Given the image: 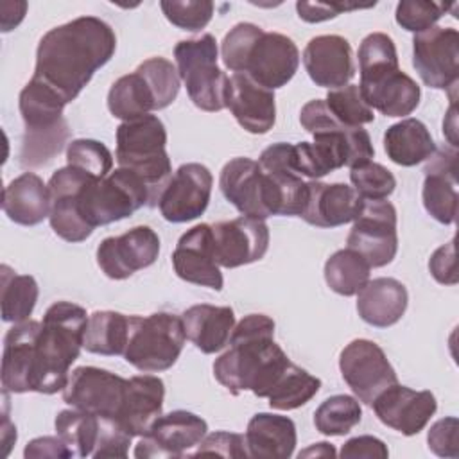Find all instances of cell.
I'll return each mask as SVG.
<instances>
[{
	"mask_svg": "<svg viewBox=\"0 0 459 459\" xmlns=\"http://www.w3.org/2000/svg\"><path fill=\"white\" fill-rule=\"evenodd\" d=\"M409 294L396 278L369 280L357 292V312L360 319L377 328L396 325L407 310Z\"/></svg>",
	"mask_w": 459,
	"mask_h": 459,
	"instance_id": "cell-30",
	"label": "cell"
},
{
	"mask_svg": "<svg viewBox=\"0 0 459 459\" xmlns=\"http://www.w3.org/2000/svg\"><path fill=\"white\" fill-rule=\"evenodd\" d=\"M181 319L186 339L206 355L228 346L235 328V314L230 307L192 305L181 314Z\"/></svg>",
	"mask_w": 459,
	"mask_h": 459,
	"instance_id": "cell-31",
	"label": "cell"
},
{
	"mask_svg": "<svg viewBox=\"0 0 459 459\" xmlns=\"http://www.w3.org/2000/svg\"><path fill=\"white\" fill-rule=\"evenodd\" d=\"M41 323L27 319L13 323L4 337L2 353V387L4 393H29L34 366L36 342Z\"/></svg>",
	"mask_w": 459,
	"mask_h": 459,
	"instance_id": "cell-28",
	"label": "cell"
},
{
	"mask_svg": "<svg viewBox=\"0 0 459 459\" xmlns=\"http://www.w3.org/2000/svg\"><path fill=\"white\" fill-rule=\"evenodd\" d=\"M2 276V319L5 323L27 321L32 314L39 289L30 274H16L9 265L0 267Z\"/></svg>",
	"mask_w": 459,
	"mask_h": 459,
	"instance_id": "cell-37",
	"label": "cell"
},
{
	"mask_svg": "<svg viewBox=\"0 0 459 459\" xmlns=\"http://www.w3.org/2000/svg\"><path fill=\"white\" fill-rule=\"evenodd\" d=\"M204 454H215L222 457H249L247 446H246V437L235 432H226V430H217L213 434H208L201 439V443L195 446L190 455H204Z\"/></svg>",
	"mask_w": 459,
	"mask_h": 459,
	"instance_id": "cell-50",
	"label": "cell"
},
{
	"mask_svg": "<svg viewBox=\"0 0 459 459\" xmlns=\"http://www.w3.org/2000/svg\"><path fill=\"white\" fill-rule=\"evenodd\" d=\"M213 247L219 267L235 269L264 258L269 247V228L265 221L237 217L212 224Z\"/></svg>",
	"mask_w": 459,
	"mask_h": 459,
	"instance_id": "cell-20",
	"label": "cell"
},
{
	"mask_svg": "<svg viewBox=\"0 0 459 459\" xmlns=\"http://www.w3.org/2000/svg\"><path fill=\"white\" fill-rule=\"evenodd\" d=\"M364 199L344 183H307V201L301 219L317 228H337L353 222L360 213Z\"/></svg>",
	"mask_w": 459,
	"mask_h": 459,
	"instance_id": "cell-27",
	"label": "cell"
},
{
	"mask_svg": "<svg viewBox=\"0 0 459 459\" xmlns=\"http://www.w3.org/2000/svg\"><path fill=\"white\" fill-rule=\"evenodd\" d=\"M54 427L74 455L88 457L93 454L99 437V416L72 407L56 416Z\"/></svg>",
	"mask_w": 459,
	"mask_h": 459,
	"instance_id": "cell-40",
	"label": "cell"
},
{
	"mask_svg": "<svg viewBox=\"0 0 459 459\" xmlns=\"http://www.w3.org/2000/svg\"><path fill=\"white\" fill-rule=\"evenodd\" d=\"M425 161L421 188L423 206L434 221L454 224L457 215V149H436Z\"/></svg>",
	"mask_w": 459,
	"mask_h": 459,
	"instance_id": "cell-24",
	"label": "cell"
},
{
	"mask_svg": "<svg viewBox=\"0 0 459 459\" xmlns=\"http://www.w3.org/2000/svg\"><path fill=\"white\" fill-rule=\"evenodd\" d=\"M108 109L122 122L156 111V102L149 82L136 70L118 77L108 91Z\"/></svg>",
	"mask_w": 459,
	"mask_h": 459,
	"instance_id": "cell-36",
	"label": "cell"
},
{
	"mask_svg": "<svg viewBox=\"0 0 459 459\" xmlns=\"http://www.w3.org/2000/svg\"><path fill=\"white\" fill-rule=\"evenodd\" d=\"M25 457H74V454L70 452V448L66 446V443L59 437V436H43V437H36L32 439L25 450H23Z\"/></svg>",
	"mask_w": 459,
	"mask_h": 459,
	"instance_id": "cell-55",
	"label": "cell"
},
{
	"mask_svg": "<svg viewBox=\"0 0 459 459\" xmlns=\"http://www.w3.org/2000/svg\"><path fill=\"white\" fill-rule=\"evenodd\" d=\"M455 113H457V111H455V100H454V97H452L450 109L446 111L445 120H443V134L446 136L448 143L457 149V124H455L457 117H455Z\"/></svg>",
	"mask_w": 459,
	"mask_h": 459,
	"instance_id": "cell-57",
	"label": "cell"
},
{
	"mask_svg": "<svg viewBox=\"0 0 459 459\" xmlns=\"http://www.w3.org/2000/svg\"><path fill=\"white\" fill-rule=\"evenodd\" d=\"M350 181L353 190L364 201L387 199L396 188V178L380 163L366 161L350 169Z\"/></svg>",
	"mask_w": 459,
	"mask_h": 459,
	"instance_id": "cell-45",
	"label": "cell"
},
{
	"mask_svg": "<svg viewBox=\"0 0 459 459\" xmlns=\"http://www.w3.org/2000/svg\"><path fill=\"white\" fill-rule=\"evenodd\" d=\"M299 66V50L296 43L280 32H262L255 41L244 74L256 84L274 91L285 86Z\"/></svg>",
	"mask_w": 459,
	"mask_h": 459,
	"instance_id": "cell-23",
	"label": "cell"
},
{
	"mask_svg": "<svg viewBox=\"0 0 459 459\" xmlns=\"http://www.w3.org/2000/svg\"><path fill=\"white\" fill-rule=\"evenodd\" d=\"M136 72L142 74L143 79L149 82L154 95L156 109H165L176 100L181 86V77L178 68L169 59L158 56L149 57L136 66Z\"/></svg>",
	"mask_w": 459,
	"mask_h": 459,
	"instance_id": "cell-42",
	"label": "cell"
},
{
	"mask_svg": "<svg viewBox=\"0 0 459 459\" xmlns=\"http://www.w3.org/2000/svg\"><path fill=\"white\" fill-rule=\"evenodd\" d=\"M362 420V407L355 396L333 394L314 412L316 430L323 436H344Z\"/></svg>",
	"mask_w": 459,
	"mask_h": 459,
	"instance_id": "cell-41",
	"label": "cell"
},
{
	"mask_svg": "<svg viewBox=\"0 0 459 459\" xmlns=\"http://www.w3.org/2000/svg\"><path fill=\"white\" fill-rule=\"evenodd\" d=\"M165 147L167 129L156 115H143L117 127L115 160L118 167L129 169L147 185L152 206H158V199L172 176Z\"/></svg>",
	"mask_w": 459,
	"mask_h": 459,
	"instance_id": "cell-7",
	"label": "cell"
},
{
	"mask_svg": "<svg viewBox=\"0 0 459 459\" xmlns=\"http://www.w3.org/2000/svg\"><path fill=\"white\" fill-rule=\"evenodd\" d=\"M299 122L314 136V142L290 143V167L301 178L319 179L344 165L351 169L371 161L375 156L369 133L341 124L323 99L308 100L301 108Z\"/></svg>",
	"mask_w": 459,
	"mask_h": 459,
	"instance_id": "cell-3",
	"label": "cell"
},
{
	"mask_svg": "<svg viewBox=\"0 0 459 459\" xmlns=\"http://www.w3.org/2000/svg\"><path fill=\"white\" fill-rule=\"evenodd\" d=\"M174 57L194 106L210 113L224 109L228 75L217 66L219 48L215 38L203 34L199 38L181 39L174 47Z\"/></svg>",
	"mask_w": 459,
	"mask_h": 459,
	"instance_id": "cell-10",
	"label": "cell"
},
{
	"mask_svg": "<svg viewBox=\"0 0 459 459\" xmlns=\"http://www.w3.org/2000/svg\"><path fill=\"white\" fill-rule=\"evenodd\" d=\"M325 281L341 296H355L368 281L371 265L362 255L346 247L335 251L325 262Z\"/></svg>",
	"mask_w": 459,
	"mask_h": 459,
	"instance_id": "cell-38",
	"label": "cell"
},
{
	"mask_svg": "<svg viewBox=\"0 0 459 459\" xmlns=\"http://www.w3.org/2000/svg\"><path fill=\"white\" fill-rule=\"evenodd\" d=\"M172 265L181 280L222 290L224 280L215 258L212 224H197L179 237L172 251Z\"/></svg>",
	"mask_w": 459,
	"mask_h": 459,
	"instance_id": "cell-22",
	"label": "cell"
},
{
	"mask_svg": "<svg viewBox=\"0 0 459 459\" xmlns=\"http://www.w3.org/2000/svg\"><path fill=\"white\" fill-rule=\"evenodd\" d=\"M219 188L244 217L265 221L280 213V194L273 178L251 158L230 160L221 170Z\"/></svg>",
	"mask_w": 459,
	"mask_h": 459,
	"instance_id": "cell-11",
	"label": "cell"
},
{
	"mask_svg": "<svg viewBox=\"0 0 459 459\" xmlns=\"http://www.w3.org/2000/svg\"><path fill=\"white\" fill-rule=\"evenodd\" d=\"M160 237L149 226H134L118 237L104 238L97 247V264L111 280H126L156 262Z\"/></svg>",
	"mask_w": 459,
	"mask_h": 459,
	"instance_id": "cell-18",
	"label": "cell"
},
{
	"mask_svg": "<svg viewBox=\"0 0 459 459\" xmlns=\"http://www.w3.org/2000/svg\"><path fill=\"white\" fill-rule=\"evenodd\" d=\"M88 314L81 305L56 301L43 316L36 342L30 391L54 394L63 391L70 366L79 359Z\"/></svg>",
	"mask_w": 459,
	"mask_h": 459,
	"instance_id": "cell-4",
	"label": "cell"
},
{
	"mask_svg": "<svg viewBox=\"0 0 459 459\" xmlns=\"http://www.w3.org/2000/svg\"><path fill=\"white\" fill-rule=\"evenodd\" d=\"M165 384L154 375H134L127 378L126 396L115 418L133 437L147 434L151 425L163 411Z\"/></svg>",
	"mask_w": 459,
	"mask_h": 459,
	"instance_id": "cell-29",
	"label": "cell"
},
{
	"mask_svg": "<svg viewBox=\"0 0 459 459\" xmlns=\"http://www.w3.org/2000/svg\"><path fill=\"white\" fill-rule=\"evenodd\" d=\"M321 387V380L307 369L289 364L267 394L271 409L292 411L310 402Z\"/></svg>",
	"mask_w": 459,
	"mask_h": 459,
	"instance_id": "cell-39",
	"label": "cell"
},
{
	"mask_svg": "<svg viewBox=\"0 0 459 459\" xmlns=\"http://www.w3.org/2000/svg\"><path fill=\"white\" fill-rule=\"evenodd\" d=\"M224 104L238 126L251 134H265L276 122L274 91L256 84L247 74L228 77Z\"/></svg>",
	"mask_w": 459,
	"mask_h": 459,
	"instance_id": "cell-26",
	"label": "cell"
},
{
	"mask_svg": "<svg viewBox=\"0 0 459 459\" xmlns=\"http://www.w3.org/2000/svg\"><path fill=\"white\" fill-rule=\"evenodd\" d=\"M262 32V27L249 22H240L233 29H230L221 43V57L224 66L233 74H244L247 56Z\"/></svg>",
	"mask_w": 459,
	"mask_h": 459,
	"instance_id": "cell-46",
	"label": "cell"
},
{
	"mask_svg": "<svg viewBox=\"0 0 459 459\" xmlns=\"http://www.w3.org/2000/svg\"><path fill=\"white\" fill-rule=\"evenodd\" d=\"M185 341L181 316L172 312H154L145 317L131 316V332L124 359L138 371L160 373L176 364Z\"/></svg>",
	"mask_w": 459,
	"mask_h": 459,
	"instance_id": "cell-9",
	"label": "cell"
},
{
	"mask_svg": "<svg viewBox=\"0 0 459 459\" xmlns=\"http://www.w3.org/2000/svg\"><path fill=\"white\" fill-rule=\"evenodd\" d=\"M66 165L93 178H106L113 169V154L99 140L75 138L66 145Z\"/></svg>",
	"mask_w": 459,
	"mask_h": 459,
	"instance_id": "cell-44",
	"label": "cell"
},
{
	"mask_svg": "<svg viewBox=\"0 0 459 459\" xmlns=\"http://www.w3.org/2000/svg\"><path fill=\"white\" fill-rule=\"evenodd\" d=\"M429 271L437 283L455 285L457 283V267H455V238L439 246L430 260Z\"/></svg>",
	"mask_w": 459,
	"mask_h": 459,
	"instance_id": "cell-53",
	"label": "cell"
},
{
	"mask_svg": "<svg viewBox=\"0 0 459 459\" xmlns=\"http://www.w3.org/2000/svg\"><path fill=\"white\" fill-rule=\"evenodd\" d=\"M213 178L201 163H183L163 188L158 208L169 222H188L204 213L212 195Z\"/></svg>",
	"mask_w": 459,
	"mask_h": 459,
	"instance_id": "cell-17",
	"label": "cell"
},
{
	"mask_svg": "<svg viewBox=\"0 0 459 459\" xmlns=\"http://www.w3.org/2000/svg\"><path fill=\"white\" fill-rule=\"evenodd\" d=\"M117 50L109 23L97 16H79L47 30L36 48L32 77L72 102Z\"/></svg>",
	"mask_w": 459,
	"mask_h": 459,
	"instance_id": "cell-1",
	"label": "cell"
},
{
	"mask_svg": "<svg viewBox=\"0 0 459 459\" xmlns=\"http://www.w3.org/2000/svg\"><path fill=\"white\" fill-rule=\"evenodd\" d=\"M226 350L213 362V377L231 394L251 391L267 398L269 391L290 364L287 353L274 342V321L265 314L242 317Z\"/></svg>",
	"mask_w": 459,
	"mask_h": 459,
	"instance_id": "cell-2",
	"label": "cell"
},
{
	"mask_svg": "<svg viewBox=\"0 0 459 459\" xmlns=\"http://www.w3.org/2000/svg\"><path fill=\"white\" fill-rule=\"evenodd\" d=\"M371 407L385 427L403 436H414L427 427L437 409V402L430 391H414L396 382L384 389Z\"/></svg>",
	"mask_w": 459,
	"mask_h": 459,
	"instance_id": "cell-21",
	"label": "cell"
},
{
	"mask_svg": "<svg viewBox=\"0 0 459 459\" xmlns=\"http://www.w3.org/2000/svg\"><path fill=\"white\" fill-rule=\"evenodd\" d=\"M133 436L115 420L99 416V437L91 457H127Z\"/></svg>",
	"mask_w": 459,
	"mask_h": 459,
	"instance_id": "cell-49",
	"label": "cell"
},
{
	"mask_svg": "<svg viewBox=\"0 0 459 459\" xmlns=\"http://www.w3.org/2000/svg\"><path fill=\"white\" fill-rule=\"evenodd\" d=\"M359 90L371 109L385 117L411 115L421 97L418 82L398 66L394 41L385 32H371L359 45Z\"/></svg>",
	"mask_w": 459,
	"mask_h": 459,
	"instance_id": "cell-5",
	"label": "cell"
},
{
	"mask_svg": "<svg viewBox=\"0 0 459 459\" xmlns=\"http://www.w3.org/2000/svg\"><path fill=\"white\" fill-rule=\"evenodd\" d=\"M333 457L335 455V448L332 446V443L321 441V443H314L312 446H308L307 450L299 452V459L301 457Z\"/></svg>",
	"mask_w": 459,
	"mask_h": 459,
	"instance_id": "cell-58",
	"label": "cell"
},
{
	"mask_svg": "<svg viewBox=\"0 0 459 459\" xmlns=\"http://www.w3.org/2000/svg\"><path fill=\"white\" fill-rule=\"evenodd\" d=\"M65 99L43 81L30 77L18 97L20 115L25 126L20 163L41 167L61 152L68 140V124L63 117Z\"/></svg>",
	"mask_w": 459,
	"mask_h": 459,
	"instance_id": "cell-6",
	"label": "cell"
},
{
	"mask_svg": "<svg viewBox=\"0 0 459 459\" xmlns=\"http://www.w3.org/2000/svg\"><path fill=\"white\" fill-rule=\"evenodd\" d=\"M429 450L439 457H457V418L437 420L427 434Z\"/></svg>",
	"mask_w": 459,
	"mask_h": 459,
	"instance_id": "cell-51",
	"label": "cell"
},
{
	"mask_svg": "<svg viewBox=\"0 0 459 459\" xmlns=\"http://www.w3.org/2000/svg\"><path fill=\"white\" fill-rule=\"evenodd\" d=\"M131 332V316L97 310L88 316L82 348L95 355H124Z\"/></svg>",
	"mask_w": 459,
	"mask_h": 459,
	"instance_id": "cell-35",
	"label": "cell"
},
{
	"mask_svg": "<svg viewBox=\"0 0 459 459\" xmlns=\"http://www.w3.org/2000/svg\"><path fill=\"white\" fill-rule=\"evenodd\" d=\"M27 11V2H2L0 4V25H2V32H9L14 27L20 25V22L23 20Z\"/></svg>",
	"mask_w": 459,
	"mask_h": 459,
	"instance_id": "cell-56",
	"label": "cell"
},
{
	"mask_svg": "<svg viewBox=\"0 0 459 459\" xmlns=\"http://www.w3.org/2000/svg\"><path fill=\"white\" fill-rule=\"evenodd\" d=\"M384 151L393 163L414 167L434 154L436 143L421 120L403 118L385 129Z\"/></svg>",
	"mask_w": 459,
	"mask_h": 459,
	"instance_id": "cell-34",
	"label": "cell"
},
{
	"mask_svg": "<svg viewBox=\"0 0 459 459\" xmlns=\"http://www.w3.org/2000/svg\"><path fill=\"white\" fill-rule=\"evenodd\" d=\"M303 66L314 84L330 90L342 88L355 75L351 45L337 34L316 36L303 50Z\"/></svg>",
	"mask_w": 459,
	"mask_h": 459,
	"instance_id": "cell-25",
	"label": "cell"
},
{
	"mask_svg": "<svg viewBox=\"0 0 459 459\" xmlns=\"http://www.w3.org/2000/svg\"><path fill=\"white\" fill-rule=\"evenodd\" d=\"M206 421L190 411H170L154 420L134 448V457H183L206 436Z\"/></svg>",
	"mask_w": 459,
	"mask_h": 459,
	"instance_id": "cell-16",
	"label": "cell"
},
{
	"mask_svg": "<svg viewBox=\"0 0 459 459\" xmlns=\"http://www.w3.org/2000/svg\"><path fill=\"white\" fill-rule=\"evenodd\" d=\"M160 7L172 25L190 32L204 29L215 9L210 0H163Z\"/></svg>",
	"mask_w": 459,
	"mask_h": 459,
	"instance_id": "cell-47",
	"label": "cell"
},
{
	"mask_svg": "<svg viewBox=\"0 0 459 459\" xmlns=\"http://www.w3.org/2000/svg\"><path fill=\"white\" fill-rule=\"evenodd\" d=\"M339 369L355 398L366 405L398 382L384 350L369 339H353L339 355Z\"/></svg>",
	"mask_w": 459,
	"mask_h": 459,
	"instance_id": "cell-13",
	"label": "cell"
},
{
	"mask_svg": "<svg viewBox=\"0 0 459 459\" xmlns=\"http://www.w3.org/2000/svg\"><path fill=\"white\" fill-rule=\"evenodd\" d=\"M244 437L249 457L256 459H287L294 454L298 441L294 421L271 412L255 414Z\"/></svg>",
	"mask_w": 459,
	"mask_h": 459,
	"instance_id": "cell-32",
	"label": "cell"
},
{
	"mask_svg": "<svg viewBox=\"0 0 459 459\" xmlns=\"http://www.w3.org/2000/svg\"><path fill=\"white\" fill-rule=\"evenodd\" d=\"M325 102L332 115L348 127H362L375 120V113L362 99L359 84H346L342 88L330 90Z\"/></svg>",
	"mask_w": 459,
	"mask_h": 459,
	"instance_id": "cell-43",
	"label": "cell"
},
{
	"mask_svg": "<svg viewBox=\"0 0 459 459\" xmlns=\"http://www.w3.org/2000/svg\"><path fill=\"white\" fill-rule=\"evenodd\" d=\"M82 219L95 230L131 217L142 206L152 208L147 185L129 169H115L106 178H91L77 194Z\"/></svg>",
	"mask_w": 459,
	"mask_h": 459,
	"instance_id": "cell-8",
	"label": "cell"
},
{
	"mask_svg": "<svg viewBox=\"0 0 459 459\" xmlns=\"http://www.w3.org/2000/svg\"><path fill=\"white\" fill-rule=\"evenodd\" d=\"M448 5L430 0H402L396 5L394 20L409 32H423L436 25V22L446 13Z\"/></svg>",
	"mask_w": 459,
	"mask_h": 459,
	"instance_id": "cell-48",
	"label": "cell"
},
{
	"mask_svg": "<svg viewBox=\"0 0 459 459\" xmlns=\"http://www.w3.org/2000/svg\"><path fill=\"white\" fill-rule=\"evenodd\" d=\"M127 378L95 366L75 368L63 389V402L100 418H117L126 396Z\"/></svg>",
	"mask_w": 459,
	"mask_h": 459,
	"instance_id": "cell-15",
	"label": "cell"
},
{
	"mask_svg": "<svg viewBox=\"0 0 459 459\" xmlns=\"http://www.w3.org/2000/svg\"><path fill=\"white\" fill-rule=\"evenodd\" d=\"M371 5H359V4H346V2H298L296 11L298 16L307 23H319L346 11L355 9H368Z\"/></svg>",
	"mask_w": 459,
	"mask_h": 459,
	"instance_id": "cell-52",
	"label": "cell"
},
{
	"mask_svg": "<svg viewBox=\"0 0 459 459\" xmlns=\"http://www.w3.org/2000/svg\"><path fill=\"white\" fill-rule=\"evenodd\" d=\"M346 244L362 255L371 267L391 264L398 251L396 208L385 199L364 201Z\"/></svg>",
	"mask_w": 459,
	"mask_h": 459,
	"instance_id": "cell-12",
	"label": "cell"
},
{
	"mask_svg": "<svg viewBox=\"0 0 459 459\" xmlns=\"http://www.w3.org/2000/svg\"><path fill=\"white\" fill-rule=\"evenodd\" d=\"M91 178L93 176L66 165L57 169L47 183L50 192L48 222L54 233L66 242H82L93 233V228L82 219L77 206V194Z\"/></svg>",
	"mask_w": 459,
	"mask_h": 459,
	"instance_id": "cell-19",
	"label": "cell"
},
{
	"mask_svg": "<svg viewBox=\"0 0 459 459\" xmlns=\"http://www.w3.org/2000/svg\"><path fill=\"white\" fill-rule=\"evenodd\" d=\"M339 455L344 459L348 457H368V459H385L389 450L385 443L375 436H357L348 439L342 446Z\"/></svg>",
	"mask_w": 459,
	"mask_h": 459,
	"instance_id": "cell-54",
	"label": "cell"
},
{
	"mask_svg": "<svg viewBox=\"0 0 459 459\" xmlns=\"http://www.w3.org/2000/svg\"><path fill=\"white\" fill-rule=\"evenodd\" d=\"M412 66L425 86L448 90L459 77V32L434 25L412 38Z\"/></svg>",
	"mask_w": 459,
	"mask_h": 459,
	"instance_id": "cell-14",
	"label": "cell"
},
{
	"mask_svg": "<svg viewBox=\"0 0 459 459\" xmlns=\"http://www.w3.org/2000/svg\"><path fill=\"white\" fill-rule=\"evenodd\" d=\"M4 213L16 224L36 226L50 215V192L34 172L14 178L2 195Z\"/></svg>",
	"mask_w": 459,
	"mask_h": 459,
	"instance_id": "cell-33",
	"label": "cell"
}]
</instances>
